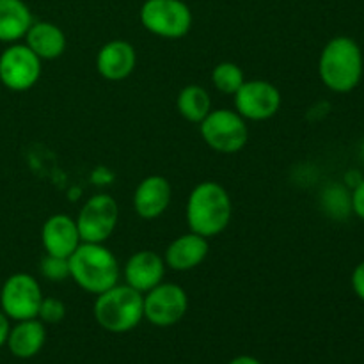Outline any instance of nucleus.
Returning a JSON list of instances; mask_svg holds the SVG:
<instances>
[{"label":"nucleus","mask_w":364,"mask_h":364,"mask_svg":"<svg viewBox=\"0 0 364 364\" xmlns=\"http://www.w3.org/2000/svg\"><path fill=\"white\" fill-rule=\"evenodd\" d=\"M46 340L45 323L39 318L21 320L16 326L11 327L7 336V347L11 354L18 359H31L43 348Z\"/></svg>","instance_id":"obj_18"},{"label":"nucleus","mask_w":364,"mask_h":364,"mask_svg":"<svg viewBox=\"0 0 364 364\" xmlns=\"http://www.w3.org/2000/svg\"><path fill=\"white\" fill-rule=\"evenodd\" d=\"M70 262V277L78 288L92 295H100L119 281V263L114 252L103 244L82 242Z\"/></svg>","instance_id":"obj_3"},{"label":"nucleus","mask_w":364,"mask_h":364,"mask_svg":"<svg viewBox=\"0 0 364 364\" xmlns=\"http://www.w3.org/2000/svg\"><path fill=\"white\" fill-rule=\"evenodd\" d=\"M212 82L217 91L233 96L245 82L244 71L235 63H220L213 68Z\"/></svg>","instance_id":"obj_21"},{"label":"nucleus","mask_w":364,"mask_h":364,"mask_svg":"<svg viewBox=\"0 0 364 364\" xmlns=\"http://www.w3.org/2000/svg\"><path fill=\"white\" fill-rule=\"evenodd\" d=\"M137 64L135 48L124 39H112L100 48L96 55V70L105 80L119 82L130 77Z\"/></svg>","instance_id":"obj_13"},{"label":"nucleus","mask_w":364,"mask_h":364,"mask_svg":"<svg viewBox=\"0 0 364 364\" xmlns=\"http://www.w3.org/2000/svg\"><path fill=\"white\" fill-rule=\"evenodd\" d=\"M66 43L63 28L52 21H32L25 34V45L41 60L59 59L66 50Z\"/></svg>","instance_id":"obj_17"},{"label":"nucleus","mask_w":364,"mask_h":364,"mask_svg":"<svg viewBox=\"0 0 364 364\" xmlns=\"http://www.w3.org/2000/svg\"><path fill=\"white\" fill-rule=\"evenodd\" d=\"M41 77V59L21 43H11L0 53V85L11 91H28Z\"/></svg>","instance_id":"obj_9"},{"label":"nucleus","mask_w":364,"mask_h":364,"mask_svg":"<svg viewBox=\"0 0 364 364\" xmlns=\"http://www.w3.org/2000/svg\"><path fill=\"white\" fill-rule=\"evenodd\" d=\"M169 203L171 183L160 174L144 178L134 192V210L141 219H156L166 212Z\"/></svg>","instance_id":"obj_15"},{"label":"nucleus","mask_w":364,"mask_h":364,"mask_svg":"<svg viewBox=\"0 0 364 364\" xmlns=\"http://www.w3.org/2000/svg\"><path fill=\"white\" fill-rule=\"evenodd\" d=\"M166 269L162 256L153 251H139L132 255L124 265V284L146 294L162 283Z\"/></svg>","instance_id":"obj_14"},{"label":"nucleus","mask_w":364,"mask_h":364,"mask_svg":"<svg viewBox=\"0 0 364 364\" xmlns=\"http://www.w3.org/2000/svg\"><path fill=\"white\" fill-rule=\"evenodd\" d=\"M41 274L48 281L53 283H60V281L70 277V262L68 258H60V256L46 255L41 259Z\"/></svg>","instance_id":"obj_22"},{"label":"nucleus","mask_w":364,"mask_h":364,"mask_svg":"<svg viewBox=\"0 0 364 364\" xmlns=\"http://www.w3.org/2000/svg\"><path fill=\"white\" fill-rule=\"evenodd\" d=\"M350 205H352V213L364 220V178L352 188L350 192Z\"/></svg>","instance_id":"obj_25"},{"label":"nucleus","mask_w":364,"mask_h":364,"mask_svg":"<svg viewBox=\"0 0 364 364\" xmlns=\"http://www.w3.org/2000/svg\"><path fill=\"white\" fill-rule=\"evenodd\" d=\"M9 331H11L9 318H7V316L4 315L2 309H0V348H2L4 345L7 343V336H9Z\"/></svg>","instance_id":"obj_27"},{"label":"nucleus","mask_w":364,"mask_h":364,"mask_svg":"<svg viewBox=\"0 0 364 364\" xmlns=\"http://www.w3.org/2000/svg\"><path fill=\"white\" fill-rule=\"evenodd\" d=\"M359 151H361V159H363V162H364V139H363V142H361V149H359Z\"/></svg>","instance_id":"obj_29"},{"label":"nucleus","mask_w":364,"mask_h":364,"mask_svg":"<svg viewBox=\"0 0 364 364\" xmlns=\"http://www.w3.org/2000/svg\"><path fill=\"white\" fill-rule=\"evenodd\" d=\"M364 73L363 50L355 39L336 36L323 46L318 59L322 84L338 95L350 92L361 84Z\"/></svg>","instance_id":"obj_1"},{"label":"nucleus","mask_w":364,"mask_h":364,"mask_svg":"<svg viewBox=\"0 0 364 364\" xmlns=\"http://www.w3.org/2000/svg\"><path fill=\"white\" fill-rule=\"evenodd\" d=\"M188 309L187 291L174 283H160L144 294V318L156 327L180 322Z\"/></svg>","instance_id":"obj_10"},{"label":"nucleus","mask_w":364,"mask_h":364,"mask_svg":"<svg viewBox=\"0 0 364 364\" xmlns=\"http://www.w3.org/2000/svg\"><path fill=\"white\" fill-rule=\"evenodd\" d=\"M208 251V238L191 231V233L181 235V237L174 238L171 242L166 251V256H164V262H166V267H169L171 270L188 272V270H194L196 267H199L205 262Z\"/></svg>","instance_id":"obj_16"},{"label":"nucleus","mask_w":364,"mask_h":364,"mask_svg":"<svg viewBox=\"0 0 364 364\" xmlns=\"http://www.w3.org/2000/svg\"><path fill=\"white\" fill-rule=\"evenodd\" d=\"M230 364H262V363H259L256 358H252V355H238V358H235Z\"/></svg>","instance_id":"obj_28"},{"label":"nucleus","mask_w":364,"mask_h":364,"mask_svg":"<svg viewBox=\"0 0 364 364\" xmlns=\"http://www.w3.org/2000/svg\"><path fill=\"white\" fill-rule=\"evenodd\" d=\"M43 291L31 274L18 272L7 277L0 290V309L9 320L38 318Z\"/></svg>","instance_id":"obj_7"},{"label":"nucleus","mask_w":364,"mask_h":364,"mask_svg":"<svg viewBox=\"0 0 364 364\" xmlns=\"http://www.w3.org/2000/svg\"><path fill=\"white\" fill-rule=\"evenodd\" d=\"M31 9L23 0H0V43H18L31 28Z\"/></svg>","instance_id":"obj_19"},{"label":"nucleus","mask_w":364,"mask_h":364,"mask_svg":"<svg viewBox=\"0 0 364 364\" xmlns=\"http://www.w3.org/2000/svg\"><path fill=\"white\" fill-rule=\"evenodd\" d=\"M235 110L244 119L265 121L276 116L281 109V92L267 80H245L233 95Z\"/></svg>","instance_id":"obj_11"},{"label":"nucleus","mask_w":364,"mask_h":364,"mask_svg":"<svg viewBox=\"0 0 364 364\" xmlns=\"http://www.w3.org/2000/svg\"><path fill=\"white\" fill-rule=\"evenodd\" d=\"M0 91H2V87H0Z\"/></svg>","instance_id":"obj_30"},{"label":"nucleus","mask_w":364,"mask_h":364,"mask_svg":"<svg viewBox=\"0 0 364 364\" xmlns=\"http://www.w3.org/2000/svg\"><path fill=\"white\" fill-rule=\"evenodd\" d=\"M41 242L46 255L70 258L75 249L82 244V238L75 219L64 213H55L43 224Z\"/></svg>","instance_id":"obj_12"},{"label":"nucleus","mask_w":364,"mask_h":364,"mask_svg":"<svg viewBox=\"0 0 364 364\" xmlns=\"http://www.w3.org/2000/svg\"><path fill=\"white\" fill-rule=\"evenodd\" d=\"M142 27L164 39H180L192 27V11L183 0H146L139 11Z\"/></svg>","instance_id":"obj_6"},{"label":"nucleus","mask_w":364,"mask_h":364,"mask_svg":"<svg viewBox=\"0 0 364 364\" xmlns=\"http://www.w3.org/2000/svg\"><path fill=\"white\" fill-rule=\"evenodd\" d=\"M350 284L354 294L358 295V299H361L364 302V259L361 263H358V267H355L354 272H352Z\"/></svg>","instance_id":"obj_26"},{"label":"nucleus","mask_w":364,"mask_h":364,"mask_svg":"<svg viewBox=\"0 0 364 364\" xmlns=\"http://www.w3.org/2000/svg\"><path fill=\"white\" fill-rule=\"evenodd\" d=\"M201 137L213 151L233 155L244 149L249 139V128L245 119L230 109L210 110L208 116L199 123Z\"/></svg>","instance_id":"obj_5"},{"label":"nucleus","mask_w":364,"mask_h":364,"mask_svg":"<svg viewBox=\"0 0 364 364\" xmlns=\"http://www.w3.org/2000/svg\"><path fill=\"white\" fill-rule=\"evenodd\" d=\"M326 205L333 215H348L352 212L350 192L343 191L341 187H331L326 192Z\"/></svg>","instance_id":"obj_23"},{"label":"nucleus","mask_w":364,"mask_h":364,"mask_svg":"<svg viewBox=\"0 0 364 364\" xmlns=\"http://www.w3.org/2000/svg\"><path fill=\"white\" fill-rule=\"evenodd\" d=\"M66 316V306L53 297H43L41 306H39L38 318L43 323H59Z\"/></svg>","instance_id":"obj_24"},{"label":"nucleus","mask_w":364,"mask_h":364,"mask_svg":"<svg viewBox=\"0 0 364 364\" xmlns=\"http://www.w3.org/2000/svg\"><path fill=\"white\" fill-rule=\"evenodd\" d=\"M92 313L102 329L114 334L128 333L144 318V294L128 284H116L96 295Z\"/></svg>","instance_id":"obj_4"},{"label":"nucleus","mask_w":364,"mask_h":364,"mask_svg":"<svg viewBox=\"0 0 364 364\" xmlns=\"http://www.w3.org/2000/svg\"><path fill=\"white\" fill-rule=\"evenodd\" d=\"M117 219H119V208L116 199L110 198L109 194H96L84 203L75 223L82 242L103 244L116 230Z\"/></svg>","instance_id":"obj_8"},{"label":"nucleus","mask_w":364,"mask_h":364,"mask_svg":"<svg viewBox=\"0 0 364 364\" xmlns=\"http://www.w3.org/2000/svg\"><path fill=\"white\" fill-rule=\"evenodd\" d=\"M231 198L217 181H201L192 188L187 201L188 230L205 238L223 233L231 220Z\"/></svg>","instance_id":"obj_2"},{"label":"nucleus","mask_w":364,"mask_h":364,"mask_svg":"<svg viewBox=\"0 0 364 364\" xmlns=\"http://www.w3.org/2000/svg\"><path fill=\"white\" fill-rule=\"evenodd\" d=\"M176 109L183 119L188 123L199 124L212 110V98L208 91L201 85H185L176 98Z\"/></svg>","instance_id":"obj_20"}]
</instances>
